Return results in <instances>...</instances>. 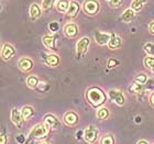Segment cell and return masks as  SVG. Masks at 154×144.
Wrapping results in <instances>:
<instances>
[{"label":"cell","instance_id":"obj_1","mask_svg":"<svg viewBox=\"0 0 154 144\" xmlns=\"http://www.w3.org/2000/svg\"><path fill=\"white\" fill-rule=\"evenodd\" d=\"M86 99L93 108H100L106 103L107 95L103 93V90L99 87H89L86 91Z\"/></svg>","mask_w":154,"mask_h":144},{"label":"cell","instance_id":"obj_2","mask_svg":"<svg viewBox=\"0 0 154 144\" xmlns=\"http://www.w3.org/2000/svg\"><path fill=\"white\" fill-rule=\"evenodd\" d=\"M50 129L46 127V125L41 122V123H38L31 129V131L29 133V139H35V140H42V139H45L50 133Z\"/></svg>","mask_w":154,"mask_h":144},{"label":"cell","instance_id":"obj_3","mask_svg":"<svg viewBox=\"0 0 154 144\" xmlns=\"http://www.w3.org/2000/svg\"><path fill=\"white\" fill-rule=\"evenodd\" d=\"M90 45V38L88 36H83L80 38L76 43V58L82 60L86 55L88 47Z\"/></svg>","mask_w":154,"mask_h":144},{"label":"cell","instance_id":"obj_4","mask_svg":"<svg viewBox=\"0 0 154 144\" xmlns=\"http://www.w3.org/2000/svg\"><path fill=\"white\" fill-rule=\"evenodd\" d=\"M84 140L88 144H95L99 136V130L95 125L90 124L84 130Z\"/></svg>","mask_w":154,"mask_h":144},{"label":"cell","instance_id":"obj_5","mask_svg":"<svg viewBox=\"0 0 154 144\" xmlns=\"http://www.w3.org/2000/svg\"><path fill=\"white\" fill-rule=\"evenodd\" d=\"M84 12L88 16H97L100 11V3L98 0H85L83 2Z\"/></svg>","mask_w":154,"mask_h":144},{"label":"cell","instance_id":"obj_6","mask_svg":"<svg viewBox=\"0 0 154 144\" xmlns=\"http://www.w3.org/2000/svg\"><path fill=\"white\" fill-rule=\"evenodd\" d=\"M107 96L110 100H112L113 103L119 107L125 106V93H122L121 90L118 89H110L108 93H107Z\"/></svg>","mask_w":154,"mask_h":144},{"label":"cell","instance_id":"obj_7","mask_svg":"<svg viewBox=\"0 0 154 144\" xmlns=\"http://www.w3.org/2000/svg\"><path fill=\"white\" fill-rule=\"evenodd\" d=\"M42 122H43L50 130H56V129H58L61 127V123H62L61 120H60L55 115H53V113L45 115Z\"/></svg>","mask_w":154,"mask_h":144},{"label":"cell","instance_id":"obj_8","mask_svg":"<svg viewBox=\"0 0 154 144\" xmlns=\"http://www.w3.org/2000/svg\"><path fill=\"white\" fill-rule=\"evenodd\" d=\"M10 119H11V122L13 123V125L16 127L17 129H22L23 124H24V119H23L22 115H21V110L17 108L11 109V112H10Z\"/></svg>","mask_w":154,"mask_h":144},{"label":"cell","instance_id":"obj_9","mask_svg":"<svg viewBox=\"0 0 154 144\" xmlns=\"http://www.w3.org/2000/svg\"><path fill=\"white\" fill-rule=\"evenodd\" d=\"M78 121H79V115L75 111L69 110V111L65 112L63 115V123L66 127H75V125H77Z\"/></svg>","mask_w":154,"mask_h":144},{"label":"cell","instance_id":"obj_10","mask_svg":"<svg viewBox=\"0 0 154 144\" xmlns=\"http://www.w3.org/2000/svg\"><path fill=\"white\" fill-rule=\"evenodd\" d=\"M95 41L98 45L100 46H105V45H108V43L111 40V36H112V33H107V32H101L99 30L95 31Z\"/></svg>","mask_w":154,"mask_h":144},{"label":"cell","instance_id":"obj_11","mask_svg":"<svg viewBox=\"0 0 154 144\" xmlns=\"http://www.w3.org/2000/svg\"><path fill=\"white\" fill-rule=\"evenodd\" d=\"M18 67L21 72L23 73H29L33 69L34 67V63L31 58L29 57H21L18 61Z\"/></svg>","mask_w":154,"mask_h":144},{"label":"cell","instance_id":"obj_12","mask_svg":"<svg viewBox=\"0 0 154 144\" xmlns=\"http://www.w3.org/2000/svg\"><path fill=\"white\" fill-rule=\"evenodd\" d=\"M16 54V47L10 43H6L2 45L1 48V57L3 61H9Z\"/></svg>","mask_w":154,"mask_h":144},{"label":"cell","instance_id":"obj_13","mask_svg":"<svg viewBox=\"0 0 154 144\" xmlns=\"http://www.w3.org/2000/svg\"><path fill=\"white\" fill-rule=\"evenodd\" d=\"M63 32H64V35L68 38H74L77 36L78 34V26L75 23L71 22V23H66L63 28Z\"/></svg>","mask_w":154,"mask_h":144},{"label":"cell","instance_id":"obj_14","mask_svg":"<svg viewBox=\"0 0 154 144\" xmlns=\"http://www.w3.org/2000/svg\"><path fill=\"white\" fill-rule=\"evenodd\" d=\"M42 56H43V61H44L45 64L48 65V66H51V67H56L60 64V62H61L58 55L53 54V53H48V54L43 53Z\"/></svg>","mask_w":154,"mask_h":144},{"label":"cell","instance_id":"obj_15","mask_svg":"<svg viewBox=\"0 0 154 144\" xmlns=\"http://www.w3.org/2000/svg\"><path fill=\"white\" fill-rule=\"evenodd\" d=\"M29 13H30V19L32 20V21H36L42 14L41 6H38V3H32V5L30 6Z\"/></svg>","mask_w":154,"mask_h":144},{"label":"cell","instance_id":"obj_16","mask_svg":"<svg viewBox=\"0 0 154 144\" xmlns=\"http://www.w3.org/2000/svg\"><path fill=\"white\" fill-rule=\"evenodd\" d=\"M145 91L144 85H141L139 83H133L129 86V93H131L132 95H137V96H142Z\"/></svg>","mask_w":154,"mask_h":144},{"label":"cell","instance_id":"obj_17","mask_svg":"<svg viewBox=\"0 0 154 144\" xmlns=\"http://www.w3.org/2000/svg\"><path fill=\"white\" fill-rule=\"evenodd\" d=\"M135 17V11L134 10H132L131 8H128V9H125L123 12H122L121 17H120V20H121L122 22H131L132 20L134 19Z\"/></svg>","mask_w":154,"mask_h":144},{"label":"cell","instance_id":"obj_18","mask_svg":"<svg viewBox=\"0 0 154 144\" xmlns=\"http://www.w3.org/2000/svg\"><path fill=\"white\" fill-rule=\"evenodd\" d=\"M42 42L48 50H55V38L53 35L45 34L42 36Z\"/></svg>","mask_w":154,"mask_h":144},{"label":"cell","instance_id":"obj_19","mask_svg":"<svg viewBox=\"0 0 154 144\" xmlns=\"http://www.w3.org/2000/svg\"><path fill=\"white\" fill-rule=\"evenodd\" d=\"M121 45H122V38L117 35L116 33H112L111 40H110V42L108 43L107 46H108L110 50H117V48H119Z\"/></svg>","mask_w":154,"mask_h":144},{"label":"cell","instance_id":"obj_20","mask_svg":"<svg viewBox=\"0 0 154 144\" xmlns=\"http://www.w3.org/2000/svg\"><path fill=\"white\" fill-rule=\"evenodd\" d=\"M79 9H80L79 3L77 2V1H75V0H73V1H71V6H69V9L66 12V14L69 18H74V17H76L78 14Z\"/></svg>","mask_w":154,"mask_h":144},{"label":"cell","instance_id":"obj_21","mask_svg":"<svg viewBox=\"0 0 154 144\" xmlns=\"http://www.w3.org/2000/svg\"><path fill=\"white\" fill-rule=\"evenodd\" d=\"M96 117H97V119H99V120H107V119L110 117V110L105 106L100 107V108L97 109Z\"/></svg>","mask_w":154,"mask_h":144},{"label":"cell","instance_id":"obj_22","mask_svg":"<svg viewBox=\"0 0 154 144\" xmlns=\"http://www.w3.org/2000/svg\"><path fill=\"white\" fill-rule=\"evenodd\" d=\"M69 6H71V1H68V0H57V2H56V9L63 13L67 12Z\"/></svg>","mask_w":154,"mask_h":144},{"label":"cell","instance_id":"obj_23","mask_svg":"<svg viewBox=\"0 0 154 144\" xmlns=\"http://www.w3.org/2000/svg\"><path fill=\"white\" fill-rule=\"evenodd\" d=\"M26 83L29 88H31V89H36L38 86L40 85V80H38V77L34 76V75H30V76L26 77Z\"/></svg>","mask_w":154,"mask_h":144},{"label":"cell","instance_id":"obj_24","mask_svg":"<svg viewBox=\"0 0 154 144\" xmlns=\"http://www.w3.org/2000/svg\"><path fill=\"white\" fill-rule=\"evenodd\" d=\"M21 115H22L24 120H29L34 115V109L31 106H23L21 108Z\"/></svg>","mask_w":154,"mask_h":144},{"label":"cell","instance_id":"obj_25","mask_svg":"<svg viewBox=\"0 0 154 144\" xmlns=\"http://www.w3.org/2000/svg\"><path fill=\"white\" fill-rule=\"evenodd\" d=\"M99 144H116L115 135L112 133H106V134H103L100 138Z\"/></svg>","mask_w":154,"mask_h":144},{"label":"cell","instance_id":"obj_26","mask_svg":"<svg viewBox=\"0 0 154 144\" xmlns=\"http://www.w3.org/2000/svg\"><path fill=\"white\" fill-rule=\"evenodd\" d=\"M146 1H148V0H133V1L131 2L130 8H131L132 10H134L135 12L141 11L142 8H143V5H144Z\"/></svg>","mask_w":154,"mask_h":144},{"label":"cell","instance_id":"obj_27","mask_svg":"<svg viewBox=\"0 0 154 144\" xmlns=\"http://www.w3.org/2000/svg\"><path fill=\"white\" fill-rule=\"evenodd\" d=\"M134 81H135V83L141 84V85H145V84L149 81L148 74H145V73L137 74V75H135V77H134Z\"/></svg>","mask_w":154,"mask_h":144},{"label":"cell","instance_id":"obj_28","mask_svg":"<svg viewBox=\"0 0 154 144\" xmlns=\"http://www.w3.org/2000/svg\"><path fill=\"white\" fill-rule=\"evenodd\" d=\"M143 63H144L145 67L149 68V69H151V71L154 73V57L153 56H149L148 55L146 57H144Z\"/></svg>","mask_w":154,"mask_h":144},{"label":"cell","instance_id":"obj_29","mask_svg":"<svg viewBox=\"0 0 154 144\" xmlns=\"http://www.w3.org/2000/svg\"><path fill=\"white\" fill-rule=\"evenodd\" d=\"M55 1H56V0H42V3H41L42 10H44V11L50 10L52 7L54 6Z\"/></svg>","mask_w":154,"mask_h":144},{"label":"cell","instance_id":"obj_30","mask_svg":"<svg viewBox=\"0 0 154 144\" xmlns=\"http://www.w3.org/2000/svg\"><path fill=\"white\" fill-rule=\"evenodd\" d=\"M143 50L149 56H154V43H151V42L145 43L144 46H143Z\"/></svg>","mask_w":154,"mask_h":144},{"label":"cell","instance_id":"obj_31","mask_svg":"<svg viewBox=\"0 0 154 144\" xmlns=\"http://www.w3.org/2000/svg\"><path fill=\"white\" fill-rule=\"evenodd\" d=\"M48 30L51 31L52 33H56L60 30V24L56 21H52L50 24H48Z\"/></svg>","mask_w":154,"mask_h":144},{"label":"cell","instance_id":"obj_32","mask_svg":"<svg viewBox=\"0 0 154 144\" xmlns=\"http://www.w3.org/2000/svg\"><path fill=\"white\" fill-rule=\"evenodd\" d=\"M123 3V0H110L109 5L111 8H119V7L122 6Z\"/></svg>","mask_w":154,"mask_h":144},{"label":"cell","instance_id":"obj_33","mask_svg":"<svg viewBox=\"0 0 154 144\" xmlns=\"http://www.w3.org/2000/svg\"><path fill=\"white\" fill-rule=\"evenodd\" d=\"M119 65V61H117V60H109L108 61V63H107V66H108V68H115L117 67Z\"/></svg>","mask_w":154,"mask_h":144},{"label":"cell","instance_id":"obj_34","mask_svg":"<svg viewBox=\"0 0 154 144\" xmlns=\"http://www.w3.org/2000/svg\"><path fill=\"white\" fill-rule=\"evenodd\" d=\"M8 143V136H7L6 132H5V129L1 130V141H0V144H7Z\"/></svg>","mask_w":154,"mask_h":144},{"label":"cell","instance_id":"obj_35","mask_svg":"<svg viewBox=\"0 0 154 144\" xmlns=\"http://www.w3.org/2000/svg\"><path fill=\"white\" fill-rule=\"evenodd\" d=\"M17 141L19 142L20 144H23L26 142V135L24 134H19L17 136Z\"/></svg>","mask_w":154,"mask_h":144},{"label":"cell","instance_id":"obj_36","mask_svg":"<svg viewBox=\"0 0 154 144\" xmlns=\"http://www.w3.org/2000/svg\"><path fill=\"white\" fill-rule=\"evenodd\" d=\"M148 29H149V32L151 33L152 35H154V21H151V22L149 23Z\"/></svg>","mask_w":154,"mask_h":144},{"label":"cell","instance_id":"obj_37","mask_svg":"<svg viewBox=\"0 0 154 144\" xmlns=\"http://www.w3.org/2000/svg\"><path fill=\"white\" fill-rule=\"evenodd\" d=\"M149 103H150V105H151L152 107L154 108V91L150 95V98H149Z\"/></svg>","mask_w":154,"mask_h":144},{"label":"cell","instance_id":"obj_38","mask_svg":"<svg viewBox=\"0 0 154 144\" xmlns=\"http://www.w3.org/2000/svg\"><path fill=\"white\" fill-rule=\"evenodd\" d=\"M137 144H150V143H149V141H146V140H144V139H142V140H139V141L137 142Z\"/></svg>","mask_w":154,"mask_h":144},{"label":"cell","instance_id":"obj_39","mask_svg":"<svg viewBox=\"0 0 154 144\" xmlns=\"http://www.w3.org/2000/svg\"><path fill=\"white\" fill-rule=\"evenodd\" d=\"M141 121H142L141 117H140V115H137V117H135V122H137V123H140Z\"/></svg>","mask_w":154,"mask_h":144},{"label":"cell","instance_id":"obj_40","mask_svg":"<svg viewBox=\"0 0 154 144\" xmlns=\"http://www.w3.org/2000/svg\"><path fill=\"white\" fill-rule=\"evenodd\" d=\"M38 144H48V142H40V143H38Z\"/></svg>","mask_w":154,"mask_h":144},{"label":"cell","instance_id":"obj_41","mask_svg":"<svg viewBox=\"0 0 154 144\" xmlns=\"http://www.w3.org/2000/svg\"><path fill=\"white\" fill-rule=\"evenodd\" d=\"M152 144H154V142H153V143H152Z\"/></svg>","mask_w":154,"mask_h":144},{"label":"cell","instance_id":"obj_42","mask_svg":"<svg viewBox=\"0 0 154 144\" xmlns=\"http://www.w3.org/2000/svg\"><path fill=\"white\" fill-rule=\"evenodd\" d=\"M108 1H110V0H108Z\"/></svg>","mask_w":154,"mask_h":144}]
</instances>
